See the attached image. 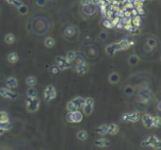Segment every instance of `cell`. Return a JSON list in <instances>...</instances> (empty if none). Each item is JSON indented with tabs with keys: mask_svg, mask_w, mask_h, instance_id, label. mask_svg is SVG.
<instances>
[{
	"mask_svg": "<svg viewBox=\"0 0 161 150\" xmlns=\"http://www.w3.org/2000/svg\"><path fill=\"white\" fill-rule=\"evenodd\" d=\"M151 146L154 149H160L161 148V142L160 140L157 138L156 136H150L146 141H143L141 143V146L142 147H145V146Z\"/></svg>",
	"mask_w": 161,
	"mask_h": 150,
	"instance_id": "1",
	"label": "cell"
},
{
	"mask_svg": "<svg viewBox=\"0 0 161 150\" xmlns=\"http://www.w3.org/2000/svg\"><path fill=\"white\" fill-rule=\"evenodd\" d=\"M27 112H35L39 110V107H40V100L36 96V97H28L27 98Z\"/></svg>",
	"mask_w": 161,
	"mask_h": 150,
	"instance_id": "2",
	"label": "cell"
},
{
	"mask_svg": "<svg viewBox=\"0 0 161 150\" xmlns=\"http://www.w3.org/2000/svg\"><path fill=\"white\" fill-rule=\"evenodd\" d=\"M66 120L69 123H80L83 120V114L78 110L75 112H69L66 115Z\"/></svg>",
	"mask_w": 161,
	"mask_h": 150,
	"instance_id": "3",
	"label": "cell"
},
{
	"mask_svg": "<svg viewBox=\"0 0 161 150\" xmlns=\"http://www.w3.org/2000/svg\"><path fill=\"white\" fill-rule=\"evenodd\" d=\"M93 106H94V99L92 97H88L85 99L84 105H83V112L85 113L87 116H90L93 112Z\"/></svg>",
	"mask_w": 161,
	"mask_h": 150,
	"instance_id": "4",
	"label": "cell"
},
{
	"mask_svg": "<svg viewBox=\"0 0 161 150\" xmlns=\"http://www.w3.org/2000/svg\"><path fill=\"white\" fill-rule=\"evenodd\" d=\"M140 119V114L138 112H133V113H124L121 117V121L123 123L132 122L136 123Z\"/></svg>",
	"mask_w": 161,
	"mask_h": 150,
	"instance_id": "5",
	"label": "cell"
},
{
	"mask_svg": "<svg viewBox=\"0 0 161 150\" xmlns=\"http://www.w3.org/2000/svg\"><path fill=\"white\" fill-rule=\"evenodd\" d=\"M56 96H57V92H56L55 87L53 85L46 86L45 90H44V93H43L44 100H45L46 102H49V101L56 98Z\"/></svg>",
	"mask_w": 161,
	"mask_h": 150,
	"instance_id": "6",
	"label": "cell"
},
{
	"mask_svg": "<svg viewBox=\"0 0 161 150\" xmlns=\"http://www.w3.org/2000/svg\"><path fill=\"white\" fill-rule=\"evenodd\" d=\"M0 96L3 98L12 99V100L16 99L18 96L17 93H14L13 91H11V89H9V88H0Z\"/></svg>",
	"mask_w": 161,
	"mask_h": 150,
	"instance_id": "7",
	"label": "cell"
},
{
	"mask_svg": "<svg viewBox=\"0 0 161 150\" xmlns=\"http://www.w3.org/2000/svg\"><path fill=\"white\" fill-rule=\"evenodd\" d=\"M56 63L57 64V67L59 68L60 70H66L69 69L72 66L70 61H68L65 58H63L61 56H57L56 57Z\"/></svg>",
	"mask_w": 161,
	"mask_h": 150,
	"instance_id": "8",
	"label": "cell"
},
{
	"mask_svg": "<svg viewBox=\"0 0 161 150\" xmlns=\"http://www.w3.org/2000/svg\"><path fill=\"white\" fill-rule=\"evenodd\" d=\"M119 46H120L121 50H126L128 48H130L131 46H133L135 42L133 40H130V39H124V40H122L119 42Z\"/></svg>",
	"mask_w": 161,
	"mask_h": 150,
	"instance_id": "9",
	"label": "cell"
},
{
	"mask_svg": "<svg viewBox=\"0 0 161 150\" xmlns=\"http://www.w3.org/2000/svg\"><path fill=\"white\" fill-rule=\"evenodd\" d=\"M75 72L78 75H85L86 73H88L89 72V65L86 63H84V61L81 63H79V64H76Z\"/></svg>",
	"mask_w": 161,
	"mask_h": 150,
	"instance_id": "10",
	"label": "cell"
},
{
	"mask_svg": "<svg viewBox=\"0 0 161 150\" xmlns=\"http://www.w3.org/2000/svg\"><path fill=\"white\" fill-rule=\"evenodd\" d=\"M119 50H121V49H120V46H119L118 43L109 44L106 47V53H107L108 55H109V56H113V55L115 54V52H117Z\"/></svg>",
	"mask_w": 161,
	"mask_h": 150,
	"instance_id": "11",
	"label": "cell"
},
{
	"mask_svg": "<svg viewBox=\"0 0 161 150\" xmlns=\"http://www.w3.org/2000/svg\"><path fill=\"white\" fill-rule=\"evenodd\" d=\"M141 121H142L143 126L147 128H153V117L149 114H143L141 117Z\"/></svg>",
	"mask_w": 161,
	"mask_h": 150,
	"instance_id": "12",
	"label": "cell"
},
{
	"mask_svg": "<svg viewBox=\"0 0 161 150\" xmlns=\"http://www.w3.org/2000/svg\"><path fill=\"white\" fill-rule=\"evenodd\" d=\"M151 96H152V93H151L149 90H144L140 93V96H138V97H140L138 100H140V102L145 103L151 98Z\"/></svg>",
	"mask_w": 161,
	"mask_h": 150,
	"instance_id": "13",
	"label": "cell"
},
{
	"mask_svg": "<svg viewBox=\"0 0 161 150\" xmlns=\"http://www.w3.org/2000/svg\"><path fill=\"white\" fill-rule=\"evenodd\" d=\"M94 145H95L96 146H97V147L104 148V147H108V146L110 145V142H109L108 139L101 138V139H97V140H95Z\"/></svg>",
	"mask_w": 161,
	"mask_h": 150,
	"instance_id": "14",
	"label": "cell"
},
{
	"mask_svg": "<svg viewBox=\"0 0 161 150\" xmlns=\"http://www.w3.org/2000/svg\"><path fill=\"white\" fill-rule=\"evenodd\" d=\"M6 85L9 89H15L18 86V81L13 77H9L6 79Z\"/></svg>",
	"mask_w": 161,
	"mask_h": 150,
	"instance_id": "15",
	"label": "cell"
},
{
	"mask_svg": "<svg viewBox=\"0 0 161 150\" xmlns=\"http://www.w3.org/2000/svg\"><path fill=\"white\" fill-rule=\"evenodd\" d=\"M71 101H72V103L75 105L76 110H78V109H81V108L83 107V105H84L85 99L81 96H77V97H75V98H73V100H71Z\"/></svg>",
	"mask_w": 161,
	"mask_h": 150,
	"instance_id": "16",
	"label": "cell"
},
{
	"mask_svg": "<svg viewBox=\"0 0 161 150\" xmlns=\"http://www.w3.org/2000/svg\"><path fill=\"white\" fill-rule=\"evenodd\" d=\"M119 132V126L116 125L114 123H111L108 125V133L110 135H116Z\"/></svg>",
	"mask_w": 161,
	"mask_h": 150,
	"instance_id": "17",
	"label": "cell"
},
{
	"mask_svg": "<svg viewBox=\"0 0 161 150\" xmlns=\"http://www.w3.org/2000/svg\"><path fill=\"white\" fill-rule=\"evenodd\" d=\"M75 32H76V29L73 26H69V27H67L64 29V35L68 38L73 37V36L75 34Z\"/></svg>",
	"mask_w": 161,
	"mask_h": 150,
	"instance_id": "18",
	"label": "cell"
},
{
	"mask_svg": "<svg viewBox=\"0 0 161 150\" xmlns=\"http://www.w3.org/2000/svg\"><path fill=\"white\" fill-rule=\"evenodd\" d=\"M108 126L106 125V124H104V125L99 126L98 128H96V132H97L99 135L104 136V135H106L108 133Z\"/></svg>",
	"mask_w": 161,
	"mask_h": 150,
	"instance_id": "19",
	"label": "cell"
},
{
	"mask_svg": "<svg viewBox=\"0 0 161 150\" xmlns=\"http://www.w3.org/2000/svg\"><path fill=\"white\" fill-rule=\"evenodd\" d=\"M19 60V56L17 53H15V52H12V53H9L8 55V61L9 63L13 64L16 63Z\"/></svg>",
	"mask_w": 161,
	"mask_h": 150,
	"instance_id": "20",
	"label": "cell"
},
{
	"mask_svg": "<svg viewBox=\"0 0 161 150\" xmlns=\"http://www.w3.org/2000/svg\"><path fill=\"white\" fill-rule=\"evenodd\" d=\"M77 58V54L75 51H69L68 53L66 54V57L65 59L68 61H70V63H72V61H75Z\"/></svg>",
	"mask_w": 161,
	"mask_h": 150,
	"instance_id": "21",
	"label": "cell"
},
{
	"mask_svg": "<svg viewBox=\"0 0 161 150\" xmlns=\"http://www.w3.org/2000/svg\"><path fill=\"white\" fill-rule=\"evenodd\" d=\"M108 80L110 83H118L119 80H120V75H119L118 73H112L110 76H109L108 77Z\"/></svg>",
	"mask_w": 161,
	"mask_h": 150,
	"instance_id": "22",
	"label": "cell"
},
{
	"mask_svg": "<svg viewBox=\"0 0 161 150\" xmlns=\"http://www.w3.org/2000/svg\"><path fill=\"white\" fill-rule=\"evenodd\" d=\"M84 12L87 15H92L95 12V8L93 7L92 4H90L88 6H84Z\"/></svg>",
	"mask_w": 161,
	"mask_h": 150,
	"instance_id": "23",
	"label": "cell"
},
{
	"mask_svg": "<svg viewBox=\"0 0 161 150\" xmlns=\"http://www.w3.org/2000/svg\"><path fill=\"white\" fill-rule=\"evenodd\" d=\"M25 83L27 84L29 87H33L34 85H36L37 83V79L33 76H29L25 79Z\"/></svg>",
	"mask_w": 161,
	"mask_h": 150,
	"instance_id": "24",
	"label": "cell"
},
{
	"mask_svg": "<svg viewBox=\"0 0 161 150\" xmlns=\"http://www.w3.org/2000/svg\"><path fill=\"white\" fill-rule=\"evenodd\" d=\"M131 24L134 26V27H140V25H141V19L140 17V15H136V16H134L133 18H132V20H131Z\"/></svg>",
	"mask_w": 161,
	"mask_h": 150,
	"instance_id": "25",
	"label": "cell"
},
{
	"mask_svg": "<svg viewBox=\"0 0 161 150\" xmlns=\"http://www.w3.org/2000/svg\"><path fill=\"white\" fill-rule=\"evenodd\" d=\"M55 44H56V42H55L54 38H52V37H47L45 39V41H44V44H45V46L48 48L54 47Z\"/></svg>",
	"mask_w": 161,
	"mask_h": 150,
	"instance_id": "26",
	"label": "cell"
},
{
	"mask_svg": "<svg viewBox=\"0 0 161 150\" xmlns=\"http://www.w3.org/2000/svg\"><path fill=\"white\" fill-rule=\"evenodd\" d=\"M77 138L80 141H86L87 138H88V132L86 130H80V131L77 132Z\"/></svg>",
	"mask_w": 161,
	"mask_h": 150,
	"instance_id": "27",
	"label": "cell"
},
{
	"mask_svg": "<svg viewBox=\"0 0 161 150\" xmlns=\"http://www.w3.org/2000/svg\"><path fill=\"white\" fill-rule=\"evenodd\" d=\"M5 42L8 44H11L15 42V36L12 33H9L5 36Z\"/></svg>",
	"mask_w": 161,
	"mask_h": 150,
	"instance_id": "28",
	"label": "cell"
},
{
	"mask_svg": "<svg viewBox=\"0 0 161 150\" xmlns=\"http://www.w3.org/2000/svg\"><path fill=\"white\" fill-rule=\"evenodd\" d=\"M161 126V119L159 116L153 117V126L156 128H159Z\"/></svg>",
	"mask_w": 161,
	"mask_h": 150,
	"instance_id": "29",
	"label": "cell"
},
{
	"mask_svg": "<svg viewBox=\"0 0 161 150\" xmlns=\"http://www.w3.org/2000/svg\"><path fill=\"white\" fill-rule=\"evenodd\" d=\"M27 94L28 97H36L38 96V92H37V90L34 89L33 87H30L29 89L27 90Z\"/></svg>",
	"mask_w": 161,
	"mask_h": 150,
	"instance_id": "30",
	"label": "cell"
},
{
	"mask_svg": "<svg viewBox=\"0 0 161 150\" xmlns=\"http://www.w3.org/2000/svg\"><path fill=\"white\" fill-rule=\"evenodd\" d=\"M18 11H19V13L22 14V15H25V14H27V12H28V7L27 6H25V5H22L20 6V7L18 8Z\"/></svg>",
	"mask_w": 161,
	"mask_h": 150,
	"instance_id": "31",
	"label": "cell"
},
{
	"mask_svg": "<svg viewBox=\"0 0 161 150\" xmlns=\"http://www.w3.org/2000/svg\"><path fill=\"white\" fill-rule=\"evenodd\" d=\"M0 122L2 123L9 122V115L6 112H0Z\"/></svg>",
	"mask_w": 161,
	"mask_h": 150,
	"instance_id": "32",
	"label": "cell"
},
{
	"mask_svg": "<svg viewBox=\"0 0 161 150\" xmlns=\"http://www.w3.org/2000/svg\"><path fill=\"white\" fill-rule=\"evenodd\" d=\"M12 128L11 124L9 122H6V123H2L0 122V128H3L5 130V131H7V130H9Z\"/></svg>",
	"mask_w": 161,
	"mask_h": 150,
	"instance_id": "33",
	"label": "cell"
},
{
	"mask_svg": "<svg viewBox=\"0 0 161 150\" xmlns=\"http://www.w3.org/2000/svg\"><path fill=\"white\" fill-rule=\"evenodd\" d=\"M128 61H129L130 65H136L138 63V58L136 56V55H131V56L129 57Z\"/></svg>",
	"mask_w": 161,
	"mask_h": 150,
	"instance_id": "34",
	"label": "cell"
},
{
	"mask_svg": "<svg viewBox=\"0 0 161 150\" xmlns=\"http://www.w3.org/2000/svg\"><path fill=\"white\" fill-rule=\"evenodd\" d=\"M103 25H104V27H106L107 28H114L113 27V25H112V23H111V20L110 19H105L104 21H103Z\"/></svg>",
	"mask_w": 161,
	"mask_h": 150,
	"instance_id": "35",
	"label": "cell"
},
{
	"mask_svg": "<svg viewBox=\"0 0 161 150\" xmlns=\"http://www.w3.org/2000/svg\"><path fill=\"white\" fill-rule=\"evenodd\" d=\"M130 32L131 34H133V35H138V34H140V28H137V27H134V26H132V27L130 28V29L128 30Z\"/></svg>",
	"mask_w": 161,
	"mask_h": 150,
	"instance_id": "36",
	"label": "cell"
},
{
	"mask_svg": "<svg viewBox=\"0 0 161 150\" xmlns=\"http://www.w3.org/2000/svg\"><path fill=\"white\" fill-rule=\"evenodd\" d=\"M67 110H68V112H75V110H76V108L72 103V101L67 103Z\"/></svg>",
	"mask_w": 161,
	"mask_h": 150,
	"instance_id": "37",
	"label": "cell"
},
{
	"mask_svg": "<svg viewBox=\"0 0 161 150\" xmlns=\"http://www.w3.org/2000/svg\"><path fill=\"white\" fill-rule=\"evenodd\" d=\"M59 71H60V69L57 66H52L51 67V73H52L53 75H57V74H59Z\"/></svg>",
	"mask_w": 161,
	"mask_h": 150,
	"instance_id": "38",
	"label": "cell"
},
{
	"mask_svg": "<svg viewBox=\"0 0 161 150\" xmlns=\"http://www.w3.org/2000/svg\"><path fill=\"white\" fill-rule=\"evenodd\" d=\"M124 93H126L127 96H131V94L133 93V88H131L130 86L125 87V89H124Z\"/></svg>",
	"mask_w": 161,
	"mask_h": 150,
	"instance_id": "39",
	"label": "cell"
},
{
	"mask_svg": "<svg viewBox=\"0 0 161 150\" xmlns=\"http://www.w3.org/2000/svg\"><path fill=\"white\" fill-rule=\"evenodd\" d=\"M36 4L40 7H43L46 4V0H36Z\"/></svg>",
	"mask_w": 161,
	"mask_h": 150,
	"instance_id": "40",
	"label": "cell"
},
{
	"mask_svg": "<svg viewBox=\"0 0 161 150\" xmlns=\"http://www.w3.org/2000/svg\"><path fill=\"white\" fill-rule=\"evenodd\" d=\"M148 44H149V46H156V41L154 40V39H150V40H148Z\"/></svg>",
	"mask_w": 161,
	"mask_h": 150,
	"instance_id": "41",
	"label": "cell"
},
{
	"mask_svg": "<svg viewBox=\"0 0 161 150\" xmlns=\"http://www.w3.org/2000/svg\"><path fill=\"white\" fill-rule=\"evenodd\" d=\"M80 3H81V5L84 7V6H88L90 4H92V1L91 0H80Z\"/></svg>",
	"mask_w": 161,
	"mask_h": 150,
	"instance_id": "42",
	"label": "cell"
},
{
	"mask_svg": "<svg viewBox=\"0 0 161 150\" xmlns=\"http://www.w3.org/2000/svg\"><path fill=\"white\" fill-rule=\"evenodd\" d=\"M12 5H13L15 8H17V9H18L19 7H20V6L23 5V3H22V1H20V0H15V1L13 2V4H12Z\"/></svg>",
	"mask_w": 161,
	"mask_h": 150,
	"instance_id": "43",
	"label": "cell"
},
{
	"mask_svg": "<svg viewBox=\"0 0 161 150\" xmlns=\"http://www.w3.org/2000/svg\"><path fill=\"white\" fill-rule=\"evenodd\" d=\"M92 5H99L102 3V0H91Z\"/></svg>",
	"mask_w": 161,
	"mask_h": 150,
	"instance_id": "44",
	"label": "cell"
},
{
	"mask_svg": "<svg viewBox=\"0 0 161 150\" xmlns=\"http://www.w3.org/2000/svg\"><path fill=\"white\" fill-rule=\"evenodd\" d=\"M100 37H101V39H103V40H105V39H107V33H106V32H102V33L100 34Z\"/></svg>",
	"mask_w": 161,
	"mask_h": 150,
	"instance_id": "45",
	"label": "cell"
},
{
	"mask_svg": "<svg viewBox=\"0 0 161 150\" xmlns=\"http://www.w3.org/2000/svg\"><path fill=\"white\" fill-rule=\"evenodd\" d=\"M6 1H7L8 3H9V4H13V2L15 1V0H6Z\"/></svg>",
	"mask_w": 161,
	"mask_h": 150,
	"instance_id": "46",
	"label": "cell"
},
{
	"mask_svg": "<svg viewBox=\"0 0 161 150\" xmlns=\"http://www.w3.org/2000/svg\"><path fill=\"white\" fill-rule=\"evenodd\" d=\"M4 132H5V130H4V129H3V128H0V136H1Z\"/></svg>",
	"mask_w": 161,
	"mask_h": 150,
	"instance_id": "47",
	"label": "cell"
},
{
	"mask_svg": "<svg viewBox=\"0 0 161 150\" xmlns=\"http://www.w3.org/2000/svg\"><path fill=\"white\" fill-rule=\"evenodd\" d=\"M157 109H158V110H161V109H160V102H159V103H158V105H157Z\"/></svg>",
	"mask_w": 161,
	"mask_h": 150,
	"instance_id": "48",
	"label": "cell"
},
{
	"mask_svg": "<svg viewBox=\"0 0 161 150\" xmlns=\"http://www.w3.org/2000/svg\"><path fill=\"white\" fill-rule=\"evenodd\" d=\"M0 11H1V9H0Z\"/></svg>",
	"mask_w": 161,
	"mask_h": 150,
	"instance_id": "49",
	"label": "cell"
}]
</instances>
